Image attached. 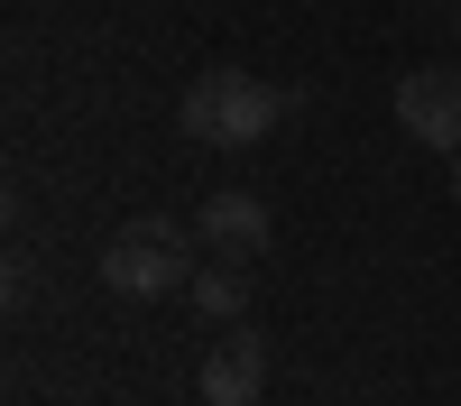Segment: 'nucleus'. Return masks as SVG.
Instances as JSON below:
<instances>
[{
  "mask_svg": "<svg viewBox=\"0 0 461 406\" xmlns=\"http://www.w3.org/2000/svg\"><path fill=\"white\" fill-rule=\"evenodd\" d=\"M295 102H304V93H277V84H258V74H240V65H203L194 84L176 93V130L240 158V148H258Z\"/></svg>",
  "mask_w": 461,
  "mask_h": 406,
  "instance_id": "f257e3e1",
  "label": "nucleus"
},
{
  "mask_svg": "<svg viewBox=\"0 0 461 406\" xmlns=\"http://www.w3.org/2000/svg\"><path fill=\"white\" fill-rule=\"evenodd\" d=\"M102 286L130 295V305H158V295L194 286V231H185V221H167V212L121 221V231L102 240Z\"/></svg>",
  "mask_w": 461,
  "mask_h": 406,
  "instance_id": "f03ea898",
  "label": "nucleus"
},
{
  "mask_svg": "<svg viewBox=\"0 0 461 406\" xmlns=\"http://www.w3.org/2000/svg\"><path fill=\"white\" fill-rule=\"evenodd\" d=\"M397 130L415 148H443V158H461V65H415L397 84Z\"/></svg>",
  "mask_w": 461,
  "mask_h": 406,
  "instance_id": "7ed1b4c3",
  "label": "nucleus"
},
{
  "mask_svg": "<svg viewBox=\"0 0 461 406\" xmlns=\"http://www.w3.org/2000/svg\"><path fill=\"white\" fill-rule=\"evenodd\" d=\"M194 240L212 249V258H267L277 249V212H267L258 194H203V212H194Z\"/></svg>",
  "mask_w": 461,
  "mask_h": 406,
  "instance_id": "20e7f679",
  "label": "nucleus"
},
{
  "mask_svg": "<svg viewBox=\"0 0 461 406\" xmlns=\"http://www.w3.org/2000/svg\"><path fill=\"white\" fill-rule=\"evenodd\" d=\"M203 406H258L267 397V342H258V332L249 323H221V342L203 351Z\"/></svg>",
  "mask_w": 461,
  "mask_h": 406,
  "instance_id": "39448f33",
  "label": "nucleus"
},
{
  "mask_svg": "<svg viewBox=\"0 0 461 406\" xmlns=\"http://www.w3.org/2000/svg\"><path fill=\"white\" fill-rule=\"evenodd\" d=\"M185 295H194L203 323H240V314H249V286L230 277V268H194V286H185Z\"/></svg>",
  "mask_w": 461,
  "mask_h": 406,
  "instance_id": "423d86ee",
  "label": "nucleus"
},
{
  "mask_svg": "<svg viewBox=\"0 0 461 406\" xmlns=\"http://www.w3.org/2000/svg\"><path fill=\"white\" fill-rule=\"evenodd\" d=\"M452 194H461V158H452Z\"/></svg>",
  "mask_w": 461,
  "mask_h": 406,
  "instance_id": "0eeeda50",
  "label": "nucleus"
}]
</instances>
